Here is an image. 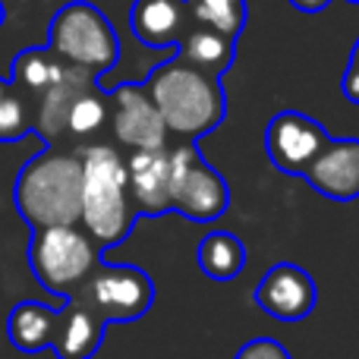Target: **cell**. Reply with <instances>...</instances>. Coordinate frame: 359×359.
<instances>
[{"label": "cell", "instance_id": "cell-1", "mask_svg": "<svg viewBox=\"0 0 359 359\" xmlns=\"http://www.w3.org/2000/svg\"><path fill=\"white\" fill-rule=\"evenodd\" d=\"M145 92L161 114L164 126L186 136L189 142L208 136L227 117V95L221 82L180 63L177 57L151 69Z\"/></svg>", "mask_w": 359, "mask_h": 359}, {"label": "cell", "instance_id": "cell-2", "mask_svg": "<svg viewBox=\"0 0 359 359\" xmlns=\"http://www.w3.org/2000/svg\"><path fill=\"white\" fill-rule=\"evenodd\" d=\"M13 202L32 230L79 224L82 161L69 151H41L16 177Z\"/></svg>", "mask_w": 359, "mask_h": 359}, {"label": "cell", "instance_id": "cell-3", "mask_svg": "<svg viewBox=\"0 0 359 359\" xmlns=\"http://www.w3.org/2000/svg\"><path fill=\"white\" fill-rule=\"evenodd\" d=\"M82 161V211L79 221L86 233L101 249H111L130 236L136 224V208L126 186V161L111 145H92L76 151Z\"/></svg>", "mask_w": 359, "mask_h": 359}, {"label": "cell", "instance_id": "cell-4", "mask_svg": "<svg viewBox=\"0 0 359 359\" xmlns=\"http://www.w3.org/2000/svg\"><path fill=\"white\" fill-rule=\"evenodd\" d=\"M48 48L69 67H82L98 79L120 60V38L111 19L95 4L76 0L54 13L48 29Z\"/></svg>", "mask_w": 359, "mask_h": 359}, {"label": "cell", "instance_id": "cell-5", "mask_svg": "<svg viewBox=\"0 0 359 359\" xmlns=\"http://www.w3.org/2000/svg\"><path fill=\"white\" fill-rule=\"evenodd\" d=\"M98 246L86 230L69 227H41L32 230L29 268L44 290L69 299L82 287V280L98 268Z\"/></svg>", "mask_w": 359, "mask_h": 359}, {"label": "cell", "instance_id": "cell-6", "mask_svg": "<svg viewBox=\"0 0 359 359\" xmlns=\"http://www.w3.org/2000/svg\"><path fill=\"white\" fill-rule=\"evenodd\" d=\"M69 299H79L82 306H88L104 325L136 322L155 303V284L136 265H107V262H98V268L82 280V287Z\"/></svg>", "mask_w": 359, "mask_h": 359}, {"label": "cell", "instance_id": "cell-7", "mask_svg": "<svg viewBox=\"0 0 359 359\" xmlns=\"http://www.w3.org/2000/svg\"><path fill=\"white\" fill-rule=\"evenodd\" d=\"M230 205V186L202 161L196 142L170 151V211L198 224L221 217Z\"/></svg>", "mask_w": 359, "mask_h": 359}, {"label": "cell", "instance_id": "cell-8", "mask_svg": "<svg viewBox=\"0 0 359 359\" xmlns=\"http://www.w3.org/2000/svg\"><path fill=\"white\" fill-rule=\"evenodd\" d=\"M328 139V130L316 117L299 111H280L274 114L265 130V149L280 174L303 177V170L316 161V155Z\"/></svg>", "mask_w": 359, "mask_h": 359}, {"label": "cell", "instance_id": "cell-9", "mask_svg": "<svg viewBox=\"0 0 359 359\" xmlns=\"http://www.w3.org/2000/svg\"><path fill=\"white\" fill-rule=\"evenodd\" d=\"M318 303V287L306 268L278 262L262 274L255 287V306L278 322H303Z\"/></svg>", "mask_w": 359, "mask_h": 359}, {"label": "cell", "instance_id": "cell-10", "mask_svg": "<svg viewBox=\"0 0 359 359\" xmlns=\"http://www.w3.org/2000/svg\"><path fill=\"white\" fill-rule=\"evenodd\" d=\"M107 92H111V98H114V107H111L114 136H117L123 145H130L133 151L164 149L168 126H164L158 107L151 104L145 86L120 82V86H111Z\"/></svg>", "mask_w": 359, "mask_h": 359}, {"label": "cell", "instance_id": "cell-11", "mask_svg": "<svg viewBox=\"0 0 359 359\" xmlns=\"http://www.w3.org/2000/svg\"><path fill=\"white\" fill-rule=\"evenodd\" d=\"M303 180L331 202L359 198V139H328Z\"/></svg>", "mask_w": 359, "mask_h": 359}, {"label": "cell", "instance_id": "cell-12", "mask_svg": "<svg viewBox=\"0 0 359 359\" xmlns=\"http://www.w3.org/2000/svg\"><path fill=\"white\" fill-rule=\"evenodd\" d=\"M126 186L136 215L158 217L170 211V151L145 149L126 158Z\"/></svg>", "mask_w": 359, "mask_h": 359}, {"label": "cell", "instance_id": "cell-13", "mask_svg": "<svg viewBox=\"0 0 359 359\" xmlns=\"http://www.w3.org/2000/svg\"><path fill=\"white\" fill-rule=\"evenodd\" d=\"M192 25L186 0H136L130 10V29L145 48H177Z\"/></svg>", "mask_w": 359, "mask_h": 359}, {"label": "cell", "instance_id": "cell-14", "mask_svg": "<svg viewBox=\"0 0 359 359\" xmlns=\"http://www.w3.org/2000/svg\"><path fill=\"white\" fill-rule=\"evenodd\" d=\"M98 86L88 69L82 67H63L60 79L54 86H48L41 95H38V117H35V133L44 139V142H54L67 133V114L73 107V101L79 98L82 92Z\"/></svg>", "mask_w": 359, "mask_h": 359}, {"label": "cell", "instance_id": "cell-15", "mask_svg": "<svg viewBox=\"0 0 359 359\" xmlns=\"http://www.w3.org/2000/svg\"><path fill=\"white\" fill-rule=\"evenodd\" d=\"M104 341V322L79 299H67L50 350L57 359H92Z\"/></svg>", "mask_w": 359, "mask_h": 359}, {"label": "cell", "instance_id": "cell-16", "mask_svg": "<svg viewBox=\"0 0 359 359\" xmlns=\"http://www.w3.org/2000/svg\"><path fill=\"white\" fill-rule=\"evenodd\" d=\"M57 325H60V309H50L38 299H22L6 318V337L22 353H41L54 344Z\"/></svg>", "mask_w": 359, "mask_h": 359}, {"label": "cell", "instance_id": "cell-17", "mask_svg": "<svg viewBox=\"0 0 359 359\" xmlns=\"http://www.w3.org/2000/svg\"><path fill=\"white\" fill-rule=\"evenodd\" d=\"M236 54V41L215 29H202V25H189L186 35L177 44V60L186 67L198 69L205 76H224L233 63Z\"/></svg>", "mask_w": 359, "mask_h": 359}, {"label": "cell", "instance_id": "cell-18", "mask_svg": "<svg viewBox=\"0 0 359 359\" xmlns=\"http://www.w3.org/2000/svg\"><path fill=\"white\" fill-rule=\"evenodd\" d=\"M198 268L211 280H233L246 268V243L227 230H211L196 249Z\"/></svg>", "mask_w": 359, "mask_h": 359}, {"label": "cell", "instance_id": "cell-19", "mask_svg": "<svg viewBox=\"0 0 359 359\" xmlns=\"http://www.w3.org/2000/svg\"><path fill=\"white\" fill-rule=\"evenodd\" d=\"M63 67L67 63L54 54L50 48H25L16 54L10 67V76H13V86L16 88H25L32 95H41L48 86H54L60 79Z\"/></svg>", "mask_w": 359, "mask_h": 359}, {"label": "cell", "instance_id": "cell-20", "mask_svg": "<svg viewBox=\"0 0 359 359\" xmlns=\"http://www.w3.org/2000/svg\"><path fill=\"white\" fill-rule=\"evenodd\" d=\"M192 25L215 29L227 38H240L246 29V0H186Z\"/></svg>", "mask_w": 359, "mask_h": 359}, {"label": "cell", "instance_id": "cell-21", "mask_svg": "<svg viewBox=\"0 0 359 359\" xmlns=\"http://www.w3.org/2000/svg\"><path fill=\"white\" fill-rule=\"evenodd\" d=\"M107 120H111V107H107L104 95L98 92V86H95L73 101V107L67 114V133H73V136H92Z\"/></svg>", "mask_w": 359, "mask_h": 359}, {"label": "cell", "instance_id": "cell-22", "mask_svg": "<svg viewBox=\"0 0 359 359\" xmlns=\"http://www.w3.org/2000/svg\"><path fill=\"white\" fill-rule=\"evenodd\" d=\"M32 133L29 126V111H25V101L16 92H6L0 101V142H19Z\"/></svg>", "mask_w": 359, "mask_h": 359}, {"label": "cell", "instance_id": "cell-23", "mask_svg": "<svg viewBox=\"0 0 359 359\" xmlns=\"http://www.w3.org/2000/svg\"><path fill=\"white\" fill-rule=\"evenodd\" d=\"M233 359H290L284 344L271 341V337H255V341L243 344Z\"/></svg>", "mask_w": 359, "mask_h": 359}, {"label": "cell", "instance_id": "cell-24", "mask_svg": "<svg viewBox=\"0 0 359 359\" xmlns=\"http://www.w3.org/2000/svg\"><path fill=\"white\" fill-rule=\"evenodd\" d=\"M344 95H347L353 104H359V38L353 44V54H350L347 73H344Z\"/></svg>", "mask_w": 359, "mask_h": 359}, {"label": "cell", "instance_id": "cell-25", "mask_svg": "<svg viewBox=\"0 0 359 359\" xmlns=\"http://www.w3.org/2000/svg\"><path fill=\"white\" fill-rule=\"evenodd\" d=\"M293 6H297L299 13H322L325 6L331 4V0H290Z\"/></svg>", "mask_w": 359, "mask_h": 359}, {"label": "cell", "instance_id": "cell-26", "mask_svg": "<svg viewBox=\"0 0 359 359\" xmlns=\"http://www.w3.org/2000/svg\"><path fill=\"white\" fill-rule=\"evenodd\" d=\"M6 92H10V86H6V82L0 79V101H4V95H6Z\"/></svg>", "mask_w": 359, "mask_h": 359}, {"label": "cell", "instance_id": "cell-27", "mask_svg": "<svg viewBox=\"0 0 359 359\" xmlns=\"http://www.w3.org/2000/svg\"><path fill=\"white\" fill-rule=\"evenodd\" d=\"M4 19H6V10H4V0H0V25H4Z\"/></svg>", "mask_w": 359, "mask_h": 359}, {"label": "cell", "instance_id": "cell-28", "mask_svg": "<svg viewBox=\"0 0 359 359\" xmlns=\"http://www.w3.org/2000/svg\"><path fill=\"white\" fill-rule=\"evenodd\" d=\"M347 4H359V0H347Z\"/></svg>", "mask_w": 359, "mask_h": 359}]
</instances>
